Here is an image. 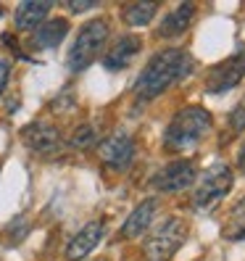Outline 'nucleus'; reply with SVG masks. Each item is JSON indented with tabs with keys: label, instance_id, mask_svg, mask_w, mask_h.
<instances>
[{
	"label": "nucleus",
	"instance_id": "13",
	"mask_svg": "<svg viewBox=\"0 0 245 261\" xmlns=\"http://www.w3.org/2000/svg\"><path fill=\"white\" fill-rule=\"evenodd\" d=\"M193 16H195V6H193V3L177 6L174 11H169V13L161 19L158 35H161V37H179V35L193 24Z\"/></svg>",
	"mask_w": 245,
	"mask_h": 261
},
{
	"label": "nucleus",
	"instance_id": "3",
	"mask_svg": "<svg viewBox=\"0 0 245 261\" xmlns=\"http://www.w3.org/2000/svg\"><path fill=\"white\" fill-rule=\"evenodd\" d=\"M105 42H108V21H105V19L87 21L79 29V35H76L74 45L69 48V56H66L69 71H85L100 56Z\"/></svg>",
	"mask_w": 245,
	"mask_h": 261
},
{
	"label": "nucleus",
	"instance_id": "10",
	"mask_svg": "<svg viewBox=\"0 0 245 261\" xmlns=\"http://www.w3.org/2000/svg\"><path fill=\"white\" fill-rule=\"evenodd\" d=\"M103 232H105V224H103V222H87L79 232L69 240V245H66V258H69V261L85 258V256L103 240Z\"/></svg>",
	"mask_w": 245,
	"mask_h": 261
},
{
	"label": "nucleus",
	"instance_id": "21",
	"mask_svg": "<svg viewBox=\"0 0 245 261\" xmlns=\"http://www.w3.org/2000/svg\"><path fill=\"white\" fill-rule=\"evenodd\" d=\"M8 76H11V64L8 61H0V95H3V90L8 85Z\"/></svg>",
	"mask_w": 245,
	"mask_h": 261
},
{
	"label": "nucleus",
	"instance_id": "14",
	"mask_svg": "<svg viewBox=\"0 0 245 261\" xmlns=\"http://www.w3.org/2000/svg\"><path fill=\"white\" fill-rule=\"evenodd\" d=\"M66 32H69V21L64 16L42 21L35 29V35H32V45H35V48H56V45L64 42Z\"/></svg>",
	"mask_w": 245,
	"mask_h": 261
},
{
	"label": "nucleus",
	"instance_id": "17",
	"mask_svg": "<svg viewBox=\"0 0 245 261\" xmlns=\"http://www.w3.org/2000/svg\"><path fill=\"white\" fill-rule=\"evenodd\" d=\"M156 11H158V6L153 3V0H145V3H129L121 16H124V21L129 27H145V24L153 21Z\"/></svg>",
	"mask_w": 245,
	"mask_h": 261
},
{
	"label": "nucleus",
	"instance_id": "8",
	"mask_svg": "<svg viewBox=\"0 0 245 261\" xmlns=\"http://www.w3.org/2000/svg\"><path fill=\"white\" fill-rule=\"evenodd\" d=\"M245 76V53H237L232 58L222 61V64L211 66L206 74V90L208 93H227L240 85V80Z\"/></svg>",
	"mask_w": 245,
	"mask_h": 261
},
{
	"label": "nucleus",
	"instance_id": "9",
	"mask_svg": "<svg viewBox=\"0 0 245 261\" xmlns=\"http://www.w3.org/2000/svg\"><path fill=\"white\" fill-rule=\"evenodd\" d=\"M21 140L29 150H35V153H56L61 150V135L53 124H45V121H35V124H29L24 127L21 132Z\"/></svg>",
	"mask_w": 245,
	"mask_h": 261
},
{
	"label": "nucleus",
	"instance_id": "19",
	"mask_svg": "<svg viewBox=\"0 0 245 261\" xmlns=\"http://www.w3.org/2000/svg\"><path fill=\"white\" fill-rule=\"evenodd\" d=\"M229 127H232V132H245V98L229 114Z\"/></svg>",
	"mask_w": 245,
	"mask_h": 261
},
{
	"label": "nucleus",
	"instance_id": "1",
	"mask_svg": "<svg viewBox=\"0 0 245 261\" xmlns=\"http://www.w3.org/2000/svg\"><path fill=\"white\" fill-rule=\"evenodd\" d=\"M193 69H195V61L187 50H182V48L158 50L145 64L140 76H137L134 93L143 100H153V98H158L164 90H169L172 85L187 80L193 74Z\"/></svg>",
	"mask_w": 245,
	"mask_h": 261
},
{
	"label": "nucleus",
	"instance_id": "16",
	"mask_svg": "<svg viewBox=\"0 0 245 261\" xmlns=\"http://www.w3.org/2000/svg\"><path fill=\"white\" fill-rule=\"evenodd\" d=\"M222 235L227 240H245V198L229 208L227 219L222 224Z\"/></svg>",
	"mask_w": 245,
	"mask_h": 261
},
{
	"label": "nucleus",
	"instance_id": "2",
	"mask_svg": "<svg viewBox=\"0 0 245 261\" xmlns=\"http://www.w3.org/2000/svg\"><path fill=\"white\" fill-rule=\"evenodd\" d=\"M213 129V116L201 106H187L174 114L169 127L164 132V145L174 153L193 150L203 137Z\"/></svg>",
	"mask_w": 245,
	"mask_h": 261
},
{
	"label": "nucleus",
	"instance_id": "11",
	"mask_svg": "<svg viewBox=\"0 0 245 261\" xmlns=\"http://www.w3.org/2000/svg\"><path fill=\"white\" fill-rule=\"evenodd\" d=\"M140 37H134V35H121L111 48L108 53L103 56V66L108 69V71H119V69H127L132 64V58L137 56V50H140Z\"/></svg>",
	"mask_w": 245,
	"mask_h": 261
},
{
	"label": "nucleus",
	"instance_id": "5",
	"mask_svg": "<svg viewBox=\"0 0 245 261\" xmlns=\"http://www.w3.org/2000/svg\"><path fill=\"white\" fill-rule=\"evenodd\" d=\"M229 188H232V169H229L227 164L216 161V164H211L201 182H198V188L193 193V206L195 208H213L222 198L229 193Z\"/></svg>",
	"mask_w": 245,
	"mask_h": 261
},
{
	"label": "nucleus",
	"instance_id": "12",
	"mask_svg": "<svg viewBox=\"0 0 245 261\" xmlns=\"http://www.w3.org/2000/svg\"><path fill=\"white\" fill-rule=\"evenodd\" d=\"M156 211H158V201H156V198H145L140 206H134V211L127 217L124 227H121V238H124V240L140 238L145 229L150 227V222L156 219Z\"/></svg>",
	"mask_w": 245,
	"mask_h": 261
},
{
	"label": "nucleus",
	"instance_id": "15",
	"mask_svg": "<svg viewBox=\"0 0 245 261\" xmlns=\"http://www.w3.org/2000/svg\"><path fill=\"white\" fill-rule=\"evenodd\" d=\"M53 3H48V0H37V3H32V0H26V3H19V8L13 11V21H16V29H35L45 21V16L50 13Z\"/></svg>",
	"mask_w": 245,
	"mask_h": 261
},
{
	"label": "nucleus",
	"instance_id": "20",
	"mask_svg": "<svg viewBox=\"0 0 245 261\" xmlns=\"http://www.w3.org/2000/svg\"><path fill=\"white\" fill-rule=\"evenodd\" d=\"M66 8L71 13H82V11H90V8H95V0H69Z\"/></svg>",
	"mask_w": 245,
	"mask_h": 261
},
{
	"label": "nucleus",
	"instance_id": "6",
	"mask_svg": "<svg viewBox=\"0 0 245 261\" xmlns=\"http://www.w3.org/2000/svg\"><path fill=\"white\" fill-rule=\"evenodd\" d=\"M198 179V169L190 159H177L172 164H166L164 169H158L156 174H153L150 185L153 190L158 193H179V190H187L195 185Z\"/></svg>",
	"mask_w": 245,
	"mask_h": 261
},
{
	"label": "nucleus",
	"instance_id": "7",
	"mask_svg": "<svg viewBox=\"0 0 245 261\" xmlns=\"http://www.w3.org/2000/svg\"><path fill=\"white\" fill-rule=\"evenodd\" d=\"M98 156L105 166H111L116 169V172H121V169H127L134 159V140H132V135L124 132V129H119L114 135H108L105 140L98 145Z\"/></svg>",
	"mask_w": 245,
	"mask_h": 261
},
{
	"label": "nucleus",
	"instance_id": "22",
	"mask_svg": "<svg viewBox=\"0 0 245 261\" xmlns=\"http://www.w3.org/2000/svg\"><path fill=\"white\" fill-rule=\"evenodd\" d=\"M237 169L245 174V140L240 143V150H237Z\"/></svg>",
	"mask_w": 245,
	"mask_h": 261
},
{
	"label": "nucleus",
	"instance_id": "18",
	"mask_svg": "<svg viewBox=\"0 0 245 261\" xmlns=\"http://www.w3.org/2000/svg\"><path fill=\"white\" fill-rule=\"evenodd\" d=\"M74 148H90L95 143V129L90 127V124H85V127H79L74 135H71V140H69Z\"/></svg>",
	"mask_w": 245,
	"mask_h": 261
},
{
	"label": "nucleus",
	"instance_id": "4",
	"mask_svg": "<svg viewBox=\"0 0 245 261\" xmlns=\"http://www.w3.org/2000/svg\"><path fill=\"white\" fill-rule=\"evenodd\" d=\"M187 238V224L179 217L164 219L145 240V261H172Z\"/></svg>",
	"mask_w": 245,
	"mask_h": 261
}]
</instances>
